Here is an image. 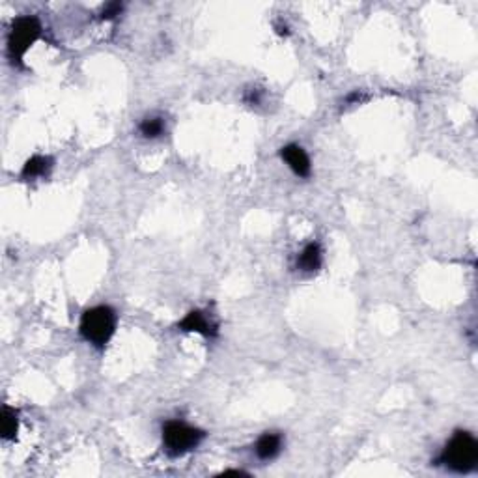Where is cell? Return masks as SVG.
I'll return each instance as SVG.
<instances>
[{
  "label": "cell",
  "mask_w": 478,
  "mask_h": 478,
  "mask_svg": "<svg viewBox=\"0 0 478 478\" xmlns=\"http://www.w3.org/2000/svg\"><path fill=\"white\" fill-rule=\"evenodd\" d=\"M116 329V312L111 307H94L80 318L79 331L86 342L96 348H105Z\"/></svg>",
  "instance_id": "obj_1"
},
{
  "label": "cell",
  "mask_w": 478,
  "mask_h": 478,
  "mask_svg": "<svg viewBox=\"0 0 478 478\" xmlns=\"http://www.w3.org/2000/svg\"><path fill=\"white\" fill-rule=\"evenodd\" d=\"M441 463L456 472H469L477 467L478 443L469 432H456L443 450Z\"/></svg>",
  "instance_id": "obj_2"
},
{
  "label": "cell",
  "mask_w": 478,
  "mask_h": 478,
  "mask_svg": "<svg viewBox=\"0 0 478 478\" xmlns=\"http://www.w3.org/2000/svg\"><path fill=\"white\" fill-rule=\"evenodd\" d=\"M39 36H42V25L34 15H23L13 21L12 32L8 37V51L13 64L23 66L26 51L39 39Z\"/></svg>",
  "instance_id": "obj_3"
},
{
  "label": "cell",
  "mask_w": 478,
  "mask_h": 478,
  "mask_svg": "<svg viewBox=\"0 0 478 478\" xmlns=\"http://www.w3.org/2000/svg\"><path fill=\"white\" fill-rule=\"evenodd\" d=\"M202 430L193 428L189 424L179 423V421H170L163 426V445L168 456L178 458L184 454L191 452L193 448H197L200 441L204 439Z\"/></svg>",
  "instance_id": "obj_4"
},
{
  "label": "cell",
  "mask_w": 478,
  "mask_h": 478,
  "mask_svg": "<svg viewBox=\"0 0 478 478\" xmlns=\"http://www.w3.org/2000/svg\"><path fill=\"white\" fill-rule=\"evenodd\" d=\"M281 157L286 161V165L299 176V178H308L310 176V159L307 152L297 144H288L281 150Z\"/></svg>",
  "instance_id": "obj_5"
},
{
  "label": "cell",
  "mask_w": 478,
  "mask_h": 478,
  "mask_svg": "<svg viewBox=\"0 0 478 478\" xmlns=\"http://www.w3.org/2000/svg\"><path fill=\"white\" fill-rule=\"evenodd\" d=\"M178 329L187 333H200L204 337L213 338L217 337V325L208 319V316L202 310H191L182 321L178 324Z\"/></svg>",
  "instance_id": "obj_6"
},
{
  "label": "cell",
  "mask_w": 478,
  "mask_h": 478,
  "mask_svg": "<svg viewBox=\"0 0 478 478\" xmlns=\"http://www.w3.org/2000/svg\"><path fill=\"white\" fill-rule=\"evenodd\" d=\"M282 448V436L276 432H267L260 437L256 443V456L260 460L269 461L281 452Z\"/></svg>",
  "instance_id": "obj_7"
},
{
  "label": "cell",
  "mask_w": 478,
  "mask_h": 478,
  "mask_svg": "<svg viewBox=\"0 0 478 478\" xmlns=\"http://www.w3.org/2000/svg\"><path fill=\"white\" fill-rule=\"evenodd\" d=\"M53 168V159L47 157V155H34L30 159L26 161L23 170H21V178L23 179H36L42 178L45 174H49V170Z\"/></svg>",
  "instance_id": "obj_8"
},
{
  "label": "cell",
  "mask_w": 478,
  "mask_h": 478,
  "mask_svg": "<svg viewBox=\"0 0 478 478\" xmlns=\"http://www.w3.org/2000/svg\"><path fill=\"white\" fill-rule=\"evenodd\" d=\"M321 265V249L318 243H308L297 258V267L303 271H318Z\"/></svg>",
  "instance_id": "obj_9"
},
{
  "label": "cell",
  "mask_w": 478,
  "mask_h": 478,
  "mask_svg": "<svg viewBox=\"0 0 478 478\" xmlns=\"http://www.w3.org/2000/svg\"><path fill=\"white\" fill-rule=\"evenodd\" d=\"M0 430H2V439L4 441H13L17 437L19 418L17 411L4 405L2 407V415H0Z\"/></svg>",
  "instance_id": "obj_10"
},
{
  "label": "cell",
  "mask_w": 478,
  "mask_h": 478,
  "mask_svg": "<svg viewBox=\"0 0 478 478\" xmlns=\"http://www.w3.org/2000/svg\"><path fill=\"white\" fill-rule=\"evenodd\" d=\"M163 131H165V123L161 118H146L141 123V133L146 139H155V136L163 135Z\"/></svg>",
  "instance_id": "obj_11"
},
{
  "label": "cell",
  "mask_w": 478,
  "mask_h": 478,
  "mask_svg": "<svg viewBox=\"0 0 478 478\" xmlns=\"http://www.w3.org/2000/svg\"><path fill=\"white\" fill-rule=\"evenodd\" d=\"M120 12H122V4H120V2H111V4H107V6L103 8L101 17L112 19V17H116V15H120Z\"/></svg>",
  "instance_id": "obj_12"
},
{
  "label": "cell",
  "mask_w": 478,
  "mask_h": 478,
  "mask_svg": "<svg viewBox=\"0 0 478 478\" xmlns=\"http://www.w3.org/2000/svg\"><path fill=\"white\" fill-rule=\"evenodd\" d=\"M260 90H256V88H251V90H247V94H245V101L249 105H258L260 103Z\"/></svg>",
  "instance_id": "obj_13"
}]
</instances>
